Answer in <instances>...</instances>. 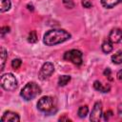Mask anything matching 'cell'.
I'll return each mask as SVG.
<instances>
[{"label": "cell", "instance_id": "obj_25", "mask_svg": "<svg viewBox=\"0 0 122 122\" xmlns=\"http://www.w3.org/2000/svg\"><path fill=\"white\" fill-rule=\"evenodd\" d=\"M116 76H117V79H118L119 81H122V70H120V71L117 72Z\"/></svg>", "mask_w": 122, "mask_h": 122}, {"label": "cell", "instance_id": "obj_11", "mask_svg": "<svg viewBox=\"0 0 122 122\" xmlns=\"http://www.w3.org/2000/svg\"><path fill=\"white\" fill-rule=\"evenodd\" d=\"M121 2H122V0H101L102 6L106 9H112Z\"/></svg>", "mask_w": 122, "mask_h": 122}, {"label": "cell", "instance_id": "obj_24", "mask_svg": "<svg viewBox=\"0 0 122 122\" xmlns=\"http://www.w3.org/2000/svg\"><path fill=\"white\" fill-rule=\"evenodd\" d=\"M111 72H112V71H111V70H110L109 68H107V69L104 71V72H103V73H104V75H106V76H108L110 79H112V78L110 77V76H111Z\"/></svg>", "mask_w": 122, "mask_h": 122}, {"label": "cell", "instance_id": "obj_3", "mask_svg": "<svg viewBox=\"0 0 122 122\" xmlns=\"http://www.w3.org/2000/svg\"><path fill=\"white\" fill-rule=\"evenodd\" d=\"M40 93H41V88L35 82H30L26 84L25 87L21 90L20 95L23 97V99L29 101L33 99Z\"/></svg>", "mask_w": 122, "mask_h": 122}, {"label": "cell", "instance_id": "obj_2", "mask_svg": "<svg viewBox=\"0 0 122 122\" xmlns=\"http://www.w3.org/2000/svg\"><path fill=\"white\" fill-rule=\"evenodd\" d=\"M37 108L46 114H52L57 111V101L51 96H43L37 102Z\"/></svg>", "mask_w": 122, "mask_h": 122}, {"label": "cell", "instance_id": "obj_27", "mask_svg": "<svg viewBox=\"0 0 122 122\" xmlns=\"http://www.w3.org/2000/svg\"><path fill=\"white\" fill-rule=\"evenodd\" d=\"M28 9L30 10H33V7H32V5H28Z\"/></svg>", "mask_w": 122, "mask_h": 122}, {"label": "cell", "instance_id": "obj_10", "mask_svg": "<svg viewBox=\"0 0 122 122\" xmlns=\"http://www.w3.org/2000/svg\"><path fill=\"white\" fill-rule=\"evenodd\" d=\"M93 88H94L96 91H99V92H108L110 91V89H111L110 85L103 86L102 83H101L100 81H98V80L94 81V83H93Z\"/></svg>", "mask_w": 122, "mask_h": 122}, {"label": "cell", "instance_id": "obj_5", "mask_svg": "<svg viewBox=\"0 0 122 122\" xmlns=\"http://www.w3.org/2000/svg\"><path fill=\"white\" fill-rule=\"evenodd\" d=\"M83 54L80 51L78 50H71V51H68L64 53V56L63 58L67 61H70L71 63H73L74 65H81L82 62H83Z\"/></svg>", "mask_w": 122, "mask_h": 122}, {"label": "cell", "instance_id": "obj_7", "mask_svg": "<svg viewBox=\"0 0 122 122\" xmlns=\"http://www.w3.org/2000/svg\"><path fill=\"white\" fill-rule=\"evenodd\" d=\"M102 115V103L101 102H96L92 110L91 115H90V120L93 122H98L101 118Z\"/></svg>", "mask_w": 122, "mask_h": 122}, {"label": "cell", "instance_id": "obj_22", "mask_svg": "<svg viewBox=\"0 0 122 122\" xmlns=\"http://www.w3.org/2000/svg\"><path fill=\"white\" fill-rule=\"evenodd\" d=\"M82 6H83L84 8L89 9V8L92 7V2L89 1V0H83V1H82Z\"/></svg>", "mask_w": 122, "mask_h": 122}, {"label": "cell", "instance_id": "obj_17", "mask_svg": "<svg viewBox=\"0 0 122 122\" xmlns=\"http://www.w3.org/2000/svg\"><path fill=\"white\" fill-rule=\"evenodd\" d=\"M1 53H0V57H1V67H0V70L3 71L4 70V66H5V63H6V59H7V51L4 48H1Z\"/></svg>", "mask_w": 122, "mask_h": 122}, {"label": "cell", "instance_id": "obj_23", "mask_svg": "<svg viewBox=\"0 0 122 122\" xmlns=\"http://www.w3.org/2000/svg\"><path fill=\"white\" fill-rule=\"evenodd\" d=\"M112 116V111H107L105 113H104V119L105 120H109V118Z\"/></svg>", "mask_w": 122, "mask_h": 122}, {"label": "cell", "instance_id": "obj_16", "mask_svg": "<svg viewBox=\"0 0 122 122\" xmlns=\"http://www.w3.org/2000/svg\"><path fill=\"white\" fill-rule=\"evenodd\" d=\"M88 112H89V108H88V106H81V107H79V109H78V112H77V114H78V116L80 117V118H84L87 114H88Z\"/></svg>", "mask_w": 122, "mask_h": 122}, {"label": "cell", "instance_id": "obj_15", "mask_svg": "<svg viewBox=\"0 0 122 122\" xmlns=\"http://www.w3.org/2000/svg\"><path fill=\"white\" fill-rule=\"evenodd\" d=\"M70 81H71L70 75H61L58 79V85L60 87H63V86H66Z\"/></svg>", "mask_w": 122, "mask_h": 122}, {"label": "cell", "instance_id": "obj_1", "mask_svg": "<svg viewBox=\"0 0 122 122\" xmlns=\"http://www.w3.org/2000/svg\"><path fill=\"white\" fill-rule=\"evenodd\" d=\"M71 38V34L61 29H53L47 31L44 35L43 42L47 46H54L60 43H63Z\"/></svg>", "mask_w": 122, "mask_h": 122}, {"label": "cell", "instance_id": "obj_20", "mask_svg": "<svg viewBox=\"0 0 122 122\" xmlns=\"http://www.w3.org/2000/svg\"><path fill=\"white\" fill-rule=\"evenodd\" d=\"M63 3L65 5V7L69 8V9H71L74 7V3L72 2V0H63Z\"/></svg>", "mask_w": 122, "mask_h": 122}, {"label": "cell", "instance_id": "obj_12", "mask_svg": "<svg viewBox=\"0 0 122 122\" xmlns=\"http://www.w3.org/2000/svg\"><path fill=\"white\" fill-rule=\"evenodd\" d=\"M112 50H113L112 43L109 39L105 40V41L103 42V44H102V51H103L105 53H109V52L112 51Z\"/></svg>", "mask_w": 122, "mask_h": 122}, {"label": "cell", "instance_id": "obj_13", "mask_svg": "<svg viewBox=\"0 0 122 122\" xmlns=\"http://www.w3.org/2000/svg\"><path fill=\"white\" fill-rule=\"evenodd\" d=\"M10 6H11L10 0H0V11L1 12L8 11L10 9Z\"/></svg>", "mask_w": 122, "mask_h": 122}, {"label": "cell", "instance_id": "obj_18", "mask_svg": "<svg viewBox=\"0 0 122 122\" xmlns=\"http://www.w3.org/2000/svg\"><path fill=\"white\" fill-rule=\"evenodd\" d=\"M28 41L30 43H35L37 41V35H36V32L34 30L30 31L29 33V36H28Z\"/></svg>", "mask_w": 122, "mask_h": 122}, {"label": "cell", "instance_id": "obj_14", "mask_svg": "<svg viewBox=\"0 0 122 122\" xmlns=\"http://www.w3.org/2000/svg\"><path fill=\"white\" fill-rule=\"evenodd\" d=\"M112 61L113 64H121L122 63V50L118 51L112 56Z\"/></svg>", "mask_w": 122, "mask_h": 122}, {"label": "cell", "instance_id": "obj_21", "mask_svg": "<svg viewBox=\"0 0 122 122\" xmlns=\"http://www.w3.org/2000/svg\"><path fill=\"white\" fill-rule=\"evenodd\" d=\"M9 31H10V27H7V26H6V27H2V28H1V30H0V32H1V36L4 37L5 34L8 33Z\"/></svg>", "mask_w": 122, "mask_h": 122}, {"label": "cell", "instance_id": "obj_19", "mask_svg": "<svg viewBox=\"0 0 122 122\" xmlns=\"http://www.w3.org/2000/svg\"><path fill=\"white\" fill-rule=\"evenodd\" d=\"M21 64H22V61H21V59H19V58H15V59H13V60L11 61V67H12L14 70L19 69L20 66H21Z\"/></svg>", "mask_w": 122, "mask_h": 122}, {"label": "cell", "instance_id": "obj_26", "mask_svg": "<svg viewBox=\"0 0 122 122\" xmlns=\"http://www.w3.org/2000/svg\"><path fill=\"white\" fill-rule=\"evenodd\" d=\"M63 120L71 121V119H70V118H68V117H66V116H62V117H60V118H59V121H63Z\"/></svg>", "mask_w": 122, "mask_h": 122}, {"label": "cell", "instance_id": "obj_6", "mask_svg": "<svg viewBox=\"0 0 122 122\" xmlns=\"http://www.w3.org/2000/svg\"><path fill=\"white\" fill-rule=\"evenodd\" d=\"M53 71H54L53 64L51 63V62H46L41 67V69L39 71V73H38V76L41 80H45V79L49 78L53 73Z\"/></svg>", "mask_w": 122, "mask_h": 122}, {"label": "cell", "instance_id": "obj_8", "mask_svg": "<svg viewBox=\"0 0 122 122\" xmlns=\"http://www.w3.org/2000/svg\"><path fill=\"white\" fill-rule=\"evenodd\" d=\"M109 40L112 43H119L122 40V30L118 28L112 29L109 34Z\"/></svg>", "mask_w": 122, "mask_h": 122}, {"label": "cell", "instance_id": "obj_9", "mask_svg": "<svg viewBox=\"0 0 122 122\" xmlns=\"http://www.w3.org/2000/svg\"><path fill=\"white\" fill-rule=\"evenodd\" d=\"M1 120L4 121V122H8V121H10V122H18L20 120V117H19V115L16 112H13L11 111H7V112H5L3 113Z\"/></svg>", "mask_w": 122, "mask_h": 122}, {"label": "cell", "instance_id": "obj_4", "mask_svg": "<svg viewBox=\"0 0 122 122\" xmlns=\"http://www.w3.org/2000/svg\"><path fill=\"white\" fill-rule=\"evenodd\" d=\"M0 84L4 90L9 91V92L14 91L17 88V80H16L15 76L10 72L5 73L1 76Z\"/></svg>", "mask_w": 122, "mask_h": 122}]
</instances>
